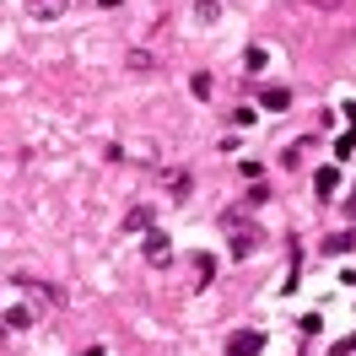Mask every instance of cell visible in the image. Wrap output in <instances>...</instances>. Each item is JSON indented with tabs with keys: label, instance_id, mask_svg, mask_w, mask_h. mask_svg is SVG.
<instances>
[{
	"label": "cell",
	"instance_id": "9a60e30c",
	"mask_svg": "<svg viewBox=\"0 0 356 356\" xmlns=\"http://www.w3.org/2000/svg\"><path fill=\"white\" fill-rule=\"evenodd\" d=\"M81 356H108V351H103V346H92V351H81Z\"/></svg>",
	"mask_w": 356,
	"mask_h": 356
},
{
	"label": "cell",
	"instance_id": "5bb4252c",
	"mask_svg": "<svg viewBox=\"0 0 356 356\" xmlns=\"http://www.w3.org/2000/svg\"><path fill=\"white\" fill-rule=\"evenodd\" d=\"M308 6H318V11H340L346 0H308Z\"/></svg>",
	"mask_w": 356,
	"mask_h": 356
},
{
	"label": "cell",
	"instance_id": "3957f363",
	"mask_svg": "<svg viewBox=\"0 0 356 356\" xmlns=\"http://www.w3.org/2000/svg\"><path fill=\"white\" fill-rule=\"evenodd\" d=\"M259 346H265V340H259L254 330H243V334H232V346H227V356H259Z\"/></svg>",
	"mask_w": 356,
	"mask_h": 356
},
{
	"label": "cell",
	"instance_id": "ba28073f",
	"mask_svg": "<svg viewBox=\"0 0 356 356\" xmlns=\"http://www.w3.org/2000/svg\"><path fill=\"white\" fill-rule=\"evenodd\" d=\"M124 227H130V232H152V211H146V205H135L130 216H124Z\"/></svg>",
	"mask_w": 356,
	"mask_h": 356
},
{
	"label": "cell",
	"instance_id": "9c48e42d",
	"mask_svg": "<svg viewBox=\"0 0 356 356\" xmlns=\"http://www.w3.org/2000/svg\"><path fill=\"white\" fill-rule=\"evenodd\" d=\"M351 243H356V232H334L330 243H324V254H346V248H351Z\"/></svg>",
	"mask_w": 356,
	"mask_h": 356
},
{
	"label": "cell",
	"instance_id": "277c9868",
	"mask_svg": "<svg viewBox=\"0 0 356 356\" xmlns=\"http://www.w3.org/2000/svg\"><path fill=\"white\" fill-rule=\"evenodd\" d=\"M65 6H70V0H27V11H33L38 22H54V17H65Z\"/></svg>",
	"mask_w": 356,
	"mask_h": 356
},
{
	"label": "cell",
	"instance_id": "2e32d148",
	"mask_svg": "<svg viewBox=\"0 0 356 356\" xmlns=\"http://www.w3.org/2000/svg\"><path fill=\"white\" fill-rule=\"evenodd\" d=\"M97 6H119V0H97Z\"/></svg>",
	"mask_w": 356,
	"mask_h": 356
},
{
	"label": "cell",
	"instance_id": "7a4b0ae2",
	"mask_svg": "<svg viewBox=\"0 0 356 356\" xmlns=\"http://www.w3.org/2000/svg\"><path fill=\"white\" fill-rule=\"evenodd\" d=\"M146 259H152L156 270H162V265H173V243H168L162 232H146Z\"/></svg>",
	"mask_w": 356,
	"mask_h": 356
},
{
	"label": "cell",
	"instance_id": "8fae6325",
	"mask_svg": "<svg viewBox=\"0 0 356 356\" xmlns=\"http://www.w3.org/2000/svg\"><path fill=\"white\" fill-rule=\"evenodd\" d=\"M302 152H308V140H297V146H291V152L281 156V168H297V162H302Z\"/></svg>",
	"mask_w": 356,
	"mask_h": 356
},
{
	"label": "cell",
	"instance_id": "6da1fadb",
	"mask_svg": "<svg viewBox=\"0 0 356 356\" xmlns=\"http://www.w3.org/2000/svg\"><path fill=\"white\" fill-rule=\"evenodd\" d=\"M222 232H227V243H232V254H238V259H248V254L259 248V227L248 222L243 211H222Z\"/></svg>",
	"mask_w": 356,
	"mask_h": 356
},
{
	"label": "cell",
	"instance_id": "5b68a950",
	"mask_svg": "<svg viewBox=\"0 0 356 356\" xmlns=\"http://www.w3.org/2000/svg\"><path fill=\"white\" fill-rule=\"evenodd\" d=\"M313 189H318V200H330L334 189H340V168H318V173H313Z\"/></svg>",
	"mask_w": 356,
	"mask_h": 356
},
{
	"label": "cell",
	"instance_id": "4fadbf2b",
	"mask_svg": "<svg viewBox=\"0 0 356 356\" xmlns=\"http://www.w3.org/2000/svg\"><path fill=\"white\" fill-rule=\"evenodd\" d=\"M195 259H200V265H195V286H205V281H211V259H205V254H195Z\"/></svg>",
	"mask_w": 356,
	"mask_h": 356
},
{
	"label": "cell",
	"instance_id": "30bf717a",
	"mask_svg": "<svg viewBox=\"0 0 356 356\" xmlns=\"http://www.w3.org/2000/svg\"><path fill=\"white\" fill-rule=\"evenodd\" d=\"M130 70H156V54H146V49H130Z\"/></svg>",
	"mask_w": 356,
	"mask_h": 356
},
{
	"label": "cell",
	"instance_id": "52a82bcc",
	"mask_svg": "<svg viewBox=\"0 0 356 356\" xmlns=\"http://www.w3.org/2000/svg\"><path fill=\"white\" fill-rule=\"evenodd\" d=\"M162 189H168V195H178V200H184V195H189V178L178 173V168H168V173H162Z\"/></svg>",
	"mask_w": 356,
	"mask_h": 356
},
{
	"label": "cell",
	"instance_id": "7c38bea8",
	"mask_svg": "<svg viewBox=\"0 0 356 356\" xmlns=\"http://www.w3.org/2000/svg\"><path fill=\"white\" fill-rule=\"evenodd\" d=\"M189 87H195V97H200V103H205V97H211V76H205V70H200V76H195Z\"/></svg>",
	"mask_w": 356,
	"mask_h": 356
},
{
	"label": "cell",
	"instance_id": "8992f818",
	"mask_svg": "<svg viewBox=\"0 0 356 356\" xmlns=\"http://www.w3.org/2000/svg\"><path fill=\"white\" fill-rule=\"evenodd\" d=\"M259 103L281 113V108H291V92H286V87H265V92H259Z\"/></svg>",
	"mask_w": 356,
	"mask_h": 356
}]
</instances>
